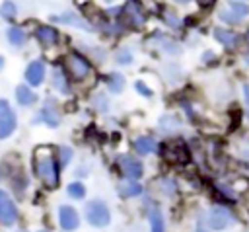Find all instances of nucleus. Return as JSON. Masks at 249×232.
<instances>
[{
    "instance_id": "obj_16",
    "label": "nucleus",
    "mask_w": 249,
    "mask_h": 232,
    "mask_svg": "<svg viewBox=\"0 0 249 232\" xmlns=\"http://www.w3.org/2000/svg\"><path fill=\"white\" fill-rule=\"evenodd\" d=\"M41 117H43V121H45L49 127H56V125L60 123V115H58V111L54 109V105H53L51 99H49V103L41 109Z\"/></svg>"
},
{
    "instance_id": "obj_33",
    "label": "nucleus",
    "mask_w": 249,
    "mask_h": 232,
    "mask_svg": "<svg viewBox=\"0 0 249 232\" xmlns=\"http://www.w3.org/2000/svg\"><path fill=\"white\" fill-rule=\"evenodd\" d=\"M247 43H249V35H247ZM245 62L249 64V51H247V57H245Z\"/></svg>"
},
{
    "instance_id": "obj_14",
    "label": "nucleus",
    "mask_w": 249,
    "mask_h": 232,
    "mask_svg": "<svg viewBox=\"0 0 249 232\" xmlns=\"http://www.w3.org/2000/svg\"><path fill=\"white\" fill-rule=\"evenodd\" d=\"M16 99H18V103L19 105H33L35 101H37V96H35V92L29 88V86H18L16 88Z\"/></svg>"
},
{
    "instance_id": "obj_2",
    "label": "nucleus",
    "mask_w": 249,
    "mask_h": 232,
    "mask_svg": "<svg viewBox=\"0 0 249 232\" xmlns=\"http://www.w3.org/2000/svg\"><path fill=\"white\" fill-rule=\"evenodd\" d=\"M64 66H66L68 74H70L74 80H78V82L86 80V78L89 76V72H91L89 62H88L80 53H74V51L66 55V58H64Z\"/></svg>"
},
{
    "instance_id": "obj_23",
    "label": "nucleus",
    "mask_w": 249,
    "mask_h": 232,
    "mask_svg": "<svg viewBox=\"0 0 249 232\" xmlns=\"http://www.w3.org/2000/svg\"><path fill=\"white\" fill-rule=\"evenodd\" d=\"M150 226H152V232H163V216L158 209L150 211Z\"/></svg>"
},
{
    "instance_id": "obj_3",
    "label": "nucleus",
    "mask_w": 249,
    "mask_h": 232,
    "mask_svg": "<svg viewBox=\"0 0 249 232\" xmlns=\"http://www.w3.org/2000/svg\"><path fill=\"white\" fill-rule=\"evenodd\" d=\"M86 218L91 226H97V228H103L109 224L111 220V214H109V207L99 201V199H93L86 205Z\"/></svg>"
},
{
    "instance_id": "obj_24",
    "label": "nucleus",
    "mask_w": 249,
    "mask_h": 232,
    "mask_svg": "<svg viewBox=\"0 0 249 232\" xmlns=\"http://www.w3.org/2000/svg\"><path fill=\"white\" fill-rule=\"evenodd\" d=\"M68 195L70 197H74V199H82L84 195H86V187L80 183V181H72L70 185H68Z\"/></svg>"
},
{
    "instance_id": "obj_35",
    "label": "nucleus",
    "mask_w": 249,
    "mask_h": 232,
    "mask_svg": "<svg viewBox=\"0 0 249 232\" xmlns=\"http://www.w3.org/2000/svg\"><path fill=\"white\" fill-rule=\"evenodd\" d=\"M2 66H4V58L0 57V70H2Z\"/></svg>"
},
{
    "instance_id": "obj_11",
    "label": "nucleus",
    "mask_w": 249,
    "mask_h": 232,
    "mask_svg": "<svg viewBox=\"0 0 249 232\" xmlns=\"http://www.w3.org/2000/svg\"><path fill=\"white\" fill-rule=\"evenodd\" d=\"M140 8L142 6L136 0H128L126 6H124V16H126L128 23H132L134 27H142L144 25V14H142Z\"/></svg>"
},
{
    "instance_id": "obj_10",
    "label": "nucleus",
    "mask_w": 249,
    "mask_h": 232,
    "mask_svg": "<svg viewBox=\"0 0 249 232\" xmlns=\"http://www.w3.org/2000/svg\"><path fill=\"white\" fill-rule=\"evenodd\" d=\"M35 37L43 47H53L58 43V31L53 25H39L35 29Z\"/></svg>"
},
{
    "instance_id": "obj_19",
    "label": "nucleus",
    "mask_w": 249,
    "mask_h": 232,
    "mask_svg": "<svg viewBox=\"0 0 249 232\" xmlns=\"http://www.w3.org/2000/svg\"><path fill=\"white\" fill-rule=\"evenodd\" d=\"M6 37H8V41H10L14 47H19V45L25 43V31H23L21 27H18V25H12V27L6 31Z\"/></svg>"
},
{
    "instance_id": "obj_9",
    "label": "nucleus",
    "mask_w": 249,
    "mask_h": 232,
    "mask_svg": "<svg viewBox=\"0 0 249 232\" xmlns=\"http://www.w3.org/2000/svg\"><path fill=\"white\" fill-rule=\"evenodd\" d=\"M58 220H60V226L64 228V230H76L78 228V224H80V218H78V213H76V209H72V207H68V205H62L60 209H58Z\"/></svg>"
},
{
    "instance_id": "obj_39",
    "label": "nucleus",
    "mask_w": 249,
    "mask_h": 232,
    "mask_svg": "<svg viewBox=\"0 0 249 232\" xmlns=\"http://www.w3.org/2000/svg\"><path fill=\"white\" fill-rule=\"evenodd\" d=\"M23 232H25V230H23Z\"/></svg>"
},
{
    "instance_id": "obj_12",
    "label": "nucleus",
    "mask_w": 249,
    "mask_h": 232,
    "mask_svg": "<svg viewBox=\"0 0 249 232\" xmlns=\"http://www.w3.org/2000/svg\"><path fill=\"white\" fill-rule=\"evenodd\" d=\"M231 220V214L224 207H214L210 211V226L214 230H224Z\"/></svg>"
},
{
    "instance_id": "obj_25",
    "label": "nucleus",
    "mask_w": 249,
    "mask_h": 232,
    "mask_svg": "<svg viewBox=\"0 0 249 232\" xmlns=\"http://www.w3.org/2000/svg\"><path fill=\"white\" fill-rule=\"evenodd\" d=\"M16 4L14 2H2V6H0V16L2 18H6V19H12V18H16Z\"/></svg>"
},
{
    "instance_id": "obj_36",
    "label": "nucleus",
    "mask_w": 249,
    "mask_h": 232,
    "mask_svg": "<svg viewBox=\"0 0 249 232\" xmlns=\"http://www.w3.org/2000/svg\"><path fill=\"white\" fill-rule=\"evenodd\" d=\"M175 2H179V4H187L189 0H175Z\"/></svg>"
},
{
    "instance_id": "obj_13",
    "label": "nucleus",
    "mask_w": 249,
    "mask_h": 232,
    "mask_svg": "<svg viewBox=\"0 0 249 232\" xmlns=\"http://www.w3.org/2000/svg\"><path fill=\"white\" fill-rule=\"evenodd\" d=\"M214 35H216V39H218L224 47H228V49H233V47H237V43H239V35L233 33V31H230V29H224V27H218V29L214 31Z\"/></svg>"
},
{
    "instance_id": "obj_31",
    "label": "nucleus",
    "mask_w": 249,
    "mask_h": 232,
    "mask_svg": "<svg viewBox=\"0 0 249 232\" xmlns=\"http://www.w3.org/2000/svg\"><path fill=\"white\" fill-rule=\"evenodd\" d=\"M214 2H216V0H198L200 8H210V6H214Z\"/></svg>"
},
{
    "instance_id": "obj_5",
    "label": "nucleus",
    "mask_w": 249,
    "mask_h": 232,
    "mask_svg": "<svg viewBox=\"0 0 249 232\" xmlns=\"http://www.w3.org/2000/svg\"><path fill=\"white\" fill-rule=\"evenodd\" d=\"M249 16V6H245V4H230V6H226L224 10H220V14H218V18L222 19V21H228V23H239V21H243L245 18Z\"/></svg>"
},
{
    "instance_id": "obj_37",
    "label": "nucleus",
    "mask_w": 249,
    "mask_h": 232,
    "mask_svg": "<svg viewBox=\"0 0 249 232\" xmlns=\"http://www.w3.org/2000/svg\"><path fill=\"white\" fill-rule=\"evenodd\" d=\"M105 2H113V0H105Z\"/></svg>"
},
{
    "instance_id": "obj_32",
    "label": "nucleus",
    "mask_w": 249,
    "mask_h": 232,
    "mask_svg": "<svg viewBox=\"0 0 249 232\" xmlns=\"http://www.w3.org/2000/svg\"><path fill=\"white\" fill-rule=\"evenodd\" d=\"M243 94H245V101H247V105H249V84L243 88Z\"/></svg>"
},
{
    "instance_id": "obj_17",
    "label": "nucleus",
    "mask_w": 249,
    "mask_h": 232,
    "mask_svg": "<svg viewBox=\"0 0 249 232\" xmlns=\"http://www.w3.org/2000/svg\"><path fill=\"white\" fill-rule=\"evenodd\" d=\"M154 148H156V142H154V138H152V136H140V138H136V140H134V150H136L140 156L150 154Z\"/></svg>"
},
{
    "instance_id": "obj_21",
    "label": "nucleus",
    "mask_w": 249,
    "mask_h": 232,
    "mask_svg": "<svg viewBox=\"0 0 249 232\" xmlns=\"http://www.w3.org/2000/svg\"><path fill=\"white\" fill-rule=\"evenodd\" d=\"M53 86H54L60 94H68V92H70L68 82H66V76H64V72H62L60 68L53 70Z\"/></svg>"
},
{
    "instance_id": "obj_7",
    "label": "nucleus",
    "mask_w": 249,
    "mask_h": 232,
    "mask_svg": "<svg viewBox=\"0 0 249 232\" xmlns=\"http://www.w3.org/2000/svg\"><path fill=\"white\" fill-rule=\"evenodd\" d=\"M25 80L29 86H41L45 80V62L43 60H31L25 68Z\"/></svg>"
},
{
    "instance_id": "obj_38",
    "label": "nucleus",
    "mask_w": 249,
    "mask_h": 232,
    "mask_svg": "<svg viewBox=\"0 0 249 232\" xmlns=\"http://www.w3.org/2000/svg\"><path fill=\"white\" fill-rule=\"evenodd\" d=\"M41 232H47V230H41Z\"/></svg>"
},
{
    "instance_id": "obj_18",
    "label": "nucleus",
    "mask_w": 249,
    "mask_h": 232,
    "mask_svg": "<svg viewBox=\"0 0 249 232\" xmlns=\"http://www.w3.org/2000/svg\"><path fill=\"white\" fill-rule=\"evenodd\" d=\"M165 156H167V160L173 162V164H185V162L189 160V152H187V148H183V146H173V148H169Z\"/></svg>"
},
{
    "instance_id": "obj_29",
    "label": "nucleus",
    "mask_w": 249,
    "mask_h": 232,
    "mask_svg": "<svg viewBox=\"0 0 249 232\" xmlns=\"http://www.w3.org/2000/svg\"><path fill=\"white\" fill-rule=\"evenodd\" d=\"M136 92H138V94H142V96H146V97H150V96H152V90H148V88H146V84H144V82H140V80L136 82Z\"/></svg>"
},
{
    "instance_id": "obj_27",
    "label": "nucleus",
    "mask_w": 249,
    "mask_h": 232,
    "mask_svg": "<svg viewBox=\"0 0 249 232\" xmlns=\"http://www.w3.org/2000/svg\"><path fill=\"white\" fill-rule=\"evenodd\" d=\"M58 154H60V166H66V164L72 160V150H70L68 146H62Z\"/></svg>"
},
{
    "instance_id": "obj_20",
    "label": "nucleus",
    "mask_w": 249,
    "mask_h": 232,
    "mask_svg": "<svg viewBox=\"0 0 249 232\" xmlns=\"http://www.w3.org/2000/svg\"><path fill=\"white\" fill-rule=\"evenodd\" d=\"M119 193H121V197H136L142 193V187L136 181H124L119 185Z\"/></svg>"
},
{
    "instance_id": "obj_30",
    "label": "nucleus",
    "mask_w": 249,
    "mask_h": 232,
    "mask_svg": "<svg viewBox=\"0 0 249 232\" xmlns=\"http://www.w3.org/2000/svg\"><path fill=\"white\" fill-rule=\"evenodd\" d=\"M165 19H167V23H169V25H173V27H177V25H179V19H177V16H175V14H165Z\"/></svg>"
},
{
    "instance_id": "obj_4",
    "label": "nucleus",
    "mask_w": 249,
    "mask_h": 232,
    "mask_svg": "<svg viewBox=\"0 0 249 232\" xmlns=\"http://www.w3.org/2000/svg\"><path fill=\"white\" fill-rule=\"evenodd\" d=\"M16 113L8 105L6 99H0V138H8L16 131Z\"/></svg>"
},
{
    "instance_id": "obj_22",
    "label": "nucleus",
    "mask_w": 249,
    "mask_h": 232,
    "mask_svg": "<svg viewBox=\"0 0 249 232\" xmlns=\"http://www.w3.org/2000/svg\"><path fill=\"white\" fill-rule=\"evenodd\" d=\"M107 86H109L111 92L119 94V92L123 90V86H124V78H123L119 72H113V74L107 76Z\"/></svg>"
},
{
    "instance_id": "obj_28",
    "label": "nucleus",
    "mask_w": 249,
    "mask_h": 232,
    "mask_svg": "<svg viewBox=\"0 0 249 232\" xmlns=\"http://www.w3.org/2000/svg\"><path fill=\"white\" fill-rule=\"evenodd\" d=\"M93 99H95V107H97L99 111H107V107H109V105H107V101H105V96H103V94H97Z\"/></svg>"
},
{
    "instance_id": "obj_26",
    "label": "nucleus",
    "mask_w": 249,
    "mask_h": 232,
    "mask_svg": "<svg viewBox=\"0 0 249 232\" xmlns=\"http://www.w3.org/2000/svg\"><path fill=\"white\" fill-rule=\"evenodd\" d=\"M117 62H119V64H130V62H132L130 51H128V49H121L119 55H117Z\"/></svg>"
},
{
    "instance_id": "obj_6",
    "label": "nucleus",
    "mask_w": 249,
    "mask_h": 232,
    "mask_svg": "<svg viewBox=\"0 0 249 232\" xmlns=\"http://www.w3.org/2000/svg\"><path fill=\"white\" fill-rule=\"evenodd\" d=\"M16 220H18V209L14 201L8 197V193L0 189V222L4 226H12Z\"/></svg>"
},
{
    "instance_id": "obj_1",
    "label": "nucleus",
    "mask_w": 249,
    "mask_h": 232,
    "mask_svg": "<svg viewBox=\"0 0 249 232\" xmlns=\"http://www.w3.org/2000/svg\"><path fill=\"white\" fill-rule=\"evenodd\" d=\"M33 170L35 175L49 187L58 185V162L54 158V152L51 146H39L33 152Z\"/></svg>"
},
{
    "instance_id": "obj_34",
    "label": "nucleus",
    "mask_w": 249,
    "mask_h": 232,
    "mask_svg": "<svg viewBox=\"0 0 249 232\" xmlns=\"http://www.w3.org/2000/svg\"><path fill=\"white\" fill-rule=\"evenodd\" d=\"M245 205H247V211H249V193H247V197H245Z\"/></svg>"
},
{
    "instance_id": "obj_8",
    "label": "nucleus",
    "mask_w": 249,
    "mask_h": 232,
    "mask_svg": "<svg viewBox=\"0 0 249 232\" xmlns=\"http://www.w3.org/2000/svg\"><path fill=\"white\" fill-rule=\"evenodd\" d=\"M119 168H121V172H123L126 177H132V179L140 177L142 172H144L142 164H140L136 158L126 156V154H124V156H119Z\"/></svg>"
},
{
    "instance_id": "obj_15",
    "label": "nucleus",
    "mask_w": 249,
    "mask_h": 232,
    "mask_svg": "<svg viewBox=\"0 0 249 232\" xmlns=\"http://www.w3.org/2000/svg\"><path fill=\"white\" fill-rule=\"evenodd\" d=\"M53 19H58V21H62V23H68V25H74V27H80V29H86V31L91 29V25H88V21L82 19L80 16H76L74 12H64L62 16L53 18Z\"/></svg>"
}]
</instances>
